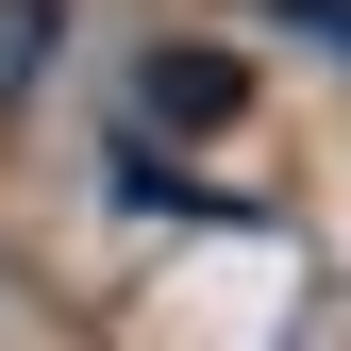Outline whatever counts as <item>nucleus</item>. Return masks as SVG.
I'll return each instance as SVG.
<instances>
[{
	"label": "nucleus",
	"instance_id": "1",
	"mask_svg": "<svg viewBox=\"0 0 351 351\" xmlns=\"http://www.w3.org/2000/svg\"><path fill=\"white\" fill-rule=\"evenodd\" d=\"M151 117L167 134H217L234 117V51H151Z\"/></svg>",
	"mask_w": 351,
	"mask_h": 351
},
{
	"label": "nucleus",
	"instance_id": "2",
	"mask_svg": "<svg viewBox=\"0 0 351 351\" xmlns=\"http://www.w3.org/2000/svg\"><path fill=\"white\" fill-rule=\"evenodd\" d=\"M51 17H67V0H0V101L34 84V51H51Z\"/></svg>",
	"mask_w": 351,
	"mask_h": 351
},
{
	"label": "nucleus",
	"instance_id": "3",
	"mask_svg": "<svg viewBox=\"0 0 351 351\" xmlns=\"http://www.w3.org/2000/svg\"><path fill=\"white\" fill-rule=\"evenodd\" d=\"M285 17H301V34H335V51H351V0H285Z\"/></svg>",
	"mask_w": 351,
	"mask_h": 351
}]
</instances>
